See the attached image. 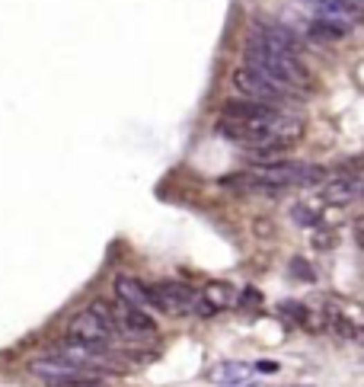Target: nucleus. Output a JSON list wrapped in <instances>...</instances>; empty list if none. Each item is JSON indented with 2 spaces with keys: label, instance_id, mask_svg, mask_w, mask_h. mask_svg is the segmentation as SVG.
<instances>
[{
  "label": "nucleus",
  "instance_id": "ddd939ff",
  "mask_svg": "<svg viewBox=\"0 0 364 387\" xmlns=\"http://www.w3.org/2000/svg\"><path fill=\"white\" fill-rule=\"evenodd\" d=\"M291 275H298L300 282H313L316 279V272L310 269V263H307V259H291Z\"/></svg>",
  "mask_w": 364,
  "mask_h": 387
},
{
  "label": "nucleus",
  "instance_id": "6ab92c4d",
  "mask_svg": "<svg viewBox=\"0 0 364 387\" xmlns=\"http://www.w3.org/2000/svg\"><path fill=\"white\" fill-rule=\"evenodd\" d=\"M278 368H282L278 362H265V359H262V362H256V371H262V375H275Z\"/></svg>",
  "mask_w": 364,
  "mask_h": 387
},
{
  "label": "nucleus",
  "instance_id": "dca6fc26",
  "mask_svg": "<svg viewBox=\"0 0 364 387\" xmlns=\"http://www.w3.org/2000/svg\"><path fill=\"white\" fill-rule=\"evenodd\" d=\"M282 313H294V320H298V323H307V317H310L304 304H291V301H284V304H282Z\"/></svg>",
  "mask_w": 364,
  "mask_h": 387
},
{
  "label": "nucleus",
  "instance_id": "f03ea898",
  "mask_svg": "<svg viewBox=\"0 0 364 387\" xmlns=\"http://www.w3.org/2000/svg\"><path fill=\"white\" fill-rule=\"evenodd\" d=\"M246 67L259 71V74L272 77L275 83L294 90H310L313 87V74L307 71V64L298 58V55H284V51H272L265 45H256V42H246Z\"/></svg>",
  "mask_w": 364,
  "mask_h": 387
},
{
  "label": "nucleus",
  "instance_id": "0eeeda50",
  "mask_svg": "<svg viewBox=\"0 0 364 387\" xmlns=\"http://www.w3.org/2000/svg\"><path fill=\"white\" fill-rule=\"evenodd\" d=\"M355 196H358V180L352 173L326 180L323 186H320V198H323L326 205H348Z\"/></svg>",
  "mask_w": 364,
  "mask_h": 387
},
{
  "label": "nucleus",
  "instance_id": "4468645a",
  "mask_svg": "<svg viewBox=\"0 0 364 387\" xmlns=\"http://www.w3.org/2000/svg\"><path fill=\"white\" fill-rule=\"evenodd\" d=\"M253 231H256V237L259 240H269V237H275V221H269V218H256V221H253Z\"/></svg>",
  "mask_w": 364,
  "mask_h": 387
},
{
  "label": "nucleus",
  "instance_id": "9d476101",
  "mask_svg": "<svg viewBox=\"0 0 364 387\" xmlns=\"http://www.w3.org/2000/svg\"><path fill=\"white\" fill-rule=\"evenodd\" d=\"M116 298L125 301V304H131V307H144V311H147V304H150L147 289H144L138 279H131V275H118L116 279Z\"/></svg>",
  "mask_w": 364,
  "mask_h": 387
},
{
  "label": "nucleus",
  "instance_id": "a211bd4d",
  "mask_svg": "<svg viewBox=\"0 0 364 387\" xmlns=\"http://www.w3.org/2000/svg\"><path fill=\"white\" fill-rule=\"evenodd\" d=\"M352 234H355L358 247L364 250V214H358V218H355V224H352Z\"/></svg>",
  "mask_w": 364,
  "mask_h": 387
},
{
  "label": "nucleus",
  "instance_id": "1a4fd4ad",
  "mask_svg": "<svg viewBox=\"0 0 364 387\" xmlns=\"http://www.w3.org/2000/svg\"><path fill=\"white\" fill-rule=\"evenodd\" d=\"M249 365L243 362H217L211 365V368L205 371V378L211 381V384H224V387H230V384H240V381L249 378Z\"/></svg>",
  "mask_w": 364,
  "mask_h": 387
},
{
  "label": "nucleus",
  "instance_id": "4be33fe9",
  "mask_svg": "<svg viewBox=\"0 0 364 387\" xmlns=\"http://www.w3.org/2000/svg\"><path fill=\"white\" fill-rule=\"evenodd\" d=\"M304 387H310V384H304Z\"/></svg>",
  "mask_w": 364,
  "mask_h": 387
},
{
  "label": "nucleus",
  "instance_id": "423d86ee",
  "mask_svg": "<svg viewBox=\"0 0 364 387\" xmlns=\"http://www.w3.org/2000/svg\"><path fill=\"white\" fill-rule=\"evenodd\" d=\"M33 375H39V378L51 381V384H61V381H71V378H80L83 371L77 368V365H71L67 359H61V355H42V359H35L33 365Z\"/></svg>",
  "mask_w": 364,
  "mask_h": 387
},
{
  "label": "nucleus",
  "instance_id": "412c9836",
  "mask_svg": "<svg viewBox=\"0 0 364 387\" xmlns=\"http://www.w3.org/2000/svg\"><path fill=\"white\" fill-rule=\"evenodd\" d=\"M230 387H256L253 381H240V384H230Z\"/></svg>",
  "mask_w": 364,
  "mask_h": 387
},
{
  "label": "nucleus",
  "instance_id": "f8f14e48",
  "mask_svg": "<svg viewBox=\"0 0 364 387\" xmlns=\"http://www.w3.org/2000/svg\"><path fill=\"white\" fill-rule=\"evenodd\" d=\"M291 218H294L298 224H304V227H320V214H316L310 205H294L291 208Z\"/></svg>",
  "mask_w": 364,
  "mask_h": 387
},
{
  "label": "nucleus",
  "instance_id": "6e6552de",
  "mask_svg": "<svg viewBox=\"0 0 364 387\" xmlns=\"http://www.w3.org/2000/svg\"><path fill=\"white\" fill-rule=\"evenodd\" d=\"M237 295H233L230 285H224V282H211L205 291H201V304H199V313L201 317H215L217 311H227L233 307Z\"/></svg>",
  "mask_w": 364,
  "mask_h": 387
},
{
  "label": "nucleus",
  "instance_id": "5701e85b",
  "mask_svg": "<svg viewBox=\"0 0 364 387\" xmlns=\"http://www.w3.org/2000/svg\"><path fill=\"white\" fill-rule=\"evenodd\" d=\"M361 192H364V186H361Z\"/></svg>",
  "mask_w": 364,
  "mask_h": 387
},
{
  "label": "nucleus",
  "instance_id": "20e7f679",
  "mask_svg": "<svg viewBox=\"0 0 364 387\" xmlns=\"http://www.w3.org/2000/svg\"><path fill=\"white\" fill-rule=\"evenodd\" d=\"M233 87H237V93H240L243 99H253V103H262V106H284V103L294 96L288 87L275 83L272 77L259 74V71H253V67H246V64L233 71Z\"/></svg>",
  "mask_w": 364,
  "mask_h": 387
},
{
  "label": "nucleus",
  "instance_id": "f257e3e1",
  "mask_svg": "<svg viewBox=\"0 0 364 387\" xmlns=\"http://www.w3.org/2000/svg\"><path fill=\"white\" fill-rule=\"evenodd\" d=\"M221 119L243 125L253 135L256 148H288L298 138H304V122L294 112H284L282 106H262V103H253L243 96L227 99L221 109Z\"/></svg>",
  "mask_w": 364,
  "mask_h": 387
},
{
  "label": "nucleus",
  "instance_id": "f3484780",
  "mask_svg": "<svg viewBox=\"0 0 364 387\" xmlns=\"http://www.w3.org/2000/svg\"><path fill=\"white\" fill-rule=\"evenodd\" d=\"M55 387H100V384H96V381H93V378H83V375H80V378L61 381V384H55Z\"/></svg>",
  "mask_w": 364,
  "mask_h": 387
},
{
  "label": "nucleus",
  "instance_id": "7ed1b4c3",
  "mask_svg": "<svg viewBox=\"0 0 364 387\" xmlns=\"http://www.w3.org/2000/svg\"><path fill=\"white\" fill-rule=\"evenodd\" d=\"M67 336L80 339V343H90V346H100V349H112V339L118 336V323H116L112 304L96 301V304L77 311L67 320Z\"/></svg>",
  "mask_w": 364,
  "mask_h": 387
},
{
  "label": "nucleus",
  "instance_id": "2eb2a0df",
  "mask_svg": "<svg viewBox=\"0 0 364 387\" xmlns=\"http://www.w3.org/2000/svg\"><path fill=\"white\" fill-rule=\"evenodd\" d=\"M310 243H313V250H332L336 247V234L332 231H316Z\"/></svg>",
  "mask_w": 364,
  "mask_h": 387
},
{
  "label": "nucleus",
  "instance_id": "39448f33",
  "mask_svg": "<svg viewBox=\"0 0 364 387\" xmlns=\"http://www.w3.org/2000/svg\"><path fill=\"white\" fill-rule=\"evenodd\" d=\"M147 295H150V304H157L166 313H192V311H199L201 304L199 291L185 289V285H176V282H160V285L147 289Z\"/></svg>",
  "mask_w": 364,
  "mask_h": 387
},
{
  "label": "nucleus",
  "instance_id": "aec40b11",
  "mask_svg": "<svg viewBox=\"0 0 364 387\" xmlns=\"http://www.w3.org/2000/svg\"><path fill=\"white\" fill-rule=\"evenodd\" d=\"M240 301H249V304H259V295H256V289H243Z\"/></svg>",
  "mask_w": 364,
  "mask_h": 387
},
{
  "label": "nucleus",
  "instance_id": "9b49d317",
  "mask_svg": "<svg viewBox=\"0 0 364 387\" xmlns=\"http://www.w3.org/2000/svg\"><path fill=\"white\" fill-rule=\"evenodd\" d=\"M307 35H310L313 42H320V45H329V42H339L342 35H345V29H339L336 23H326V19L316 17L313 23L307 26Z\"/></svg>",
  "mask_w": 364,
  "mask_h": 387
}]
</instances>
